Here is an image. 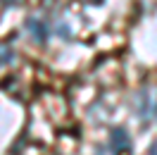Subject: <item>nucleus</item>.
<instances>
[{
    "mask_svg": "<svg viewBox=\"0 0 157 155\" xmlns=\"http://www.w3.org/2000/svg\"><path fill=\"white\" fill-rule=\"evenodd\" d=\"M26 29L31 31V36H33V41H36V43H45L48 31H45V24H43L40 19H36V17H29V19H26Z\"/></svg>",
    "mask_w": 157,
    "mask_h": 155,
    "instance_id": "f257e3e1",
    "label": "nucleus"
},
{
    "mask_svg": "<svg viewBox=\"0 0 157 155\" xmlns=\"http://www.w3.org/2000/svg\"><path fill=\"white\" fill-rule=\"evenodd\" d=\"M86 2H90V5H102V0H86Z\"/></svg>",
    "mask_w": 157,
    "mask_h": 155,
    "instance_id": "39448f33",
    "label": "nucleus"
},
{
    "mask_svg": "<svg viewBox=\"0 0 157 155\" xmlns=\"http://www.w3.org/2000/svg\"><path fill=\"white\" fill-rule=\"evenodd\" d=\"M147 155H157V141L150 145V153H147Z\"/></svg>",
    "mask_w": 157,
    "mask_h": 155,
    "instance_id": "7ed1b4c3",
    "label": "nucleus"
},
{
    "mask_svg": "<svg viewBox=\"0 0 157 155\" xmlns=\"http://www.w3.org/2000/svg\"><path fill=\"white\" fill-rule=\"evenodd\" d=\"M2 2H5V5H19L21 0H2Z\"/></svg>",
    "mask_w": 157,
    "mask_h": 155,
    "instance_id": "20e7f679",
    "label": "nucleus"
},
{
    "mask_svg": "<svg viewBox=\"0 0 157 155\" xmlns=\"http://www.w3.org/2000/svg\"><path fill=\"white\" fill-rule=\"evenodd\" d=\"M109 141H112V148H114L117 153H121V150H126V148H128V136H126L124 129H114Z\"/></svg>",
    "mask_w": 157,
    "mask_h": 155,
    "instance_id": "f03ea898",
    "label": "nucleus"
}]
</instances>
